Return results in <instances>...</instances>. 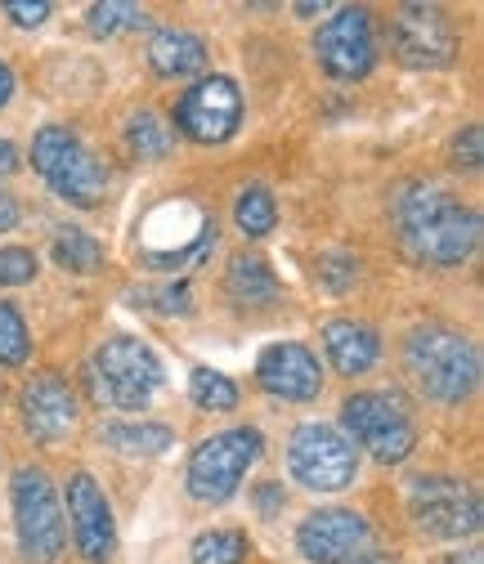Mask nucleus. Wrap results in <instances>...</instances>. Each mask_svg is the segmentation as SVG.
<instances>
[{
    "instance_id": "39448f33",
    "label": "nucleus",
    "mask_w": 484,
    "mask_h": 564,
    "mask_svg": "<svg viewBox=\"0 0 484 564\" xmlns=\"http://www.w3.org/2000/svg\"><path fill=\"white\" fill-rule=\"evenodd\" d=\"M341 426L355 448L373 453L381 466H399L418 448V426L399 394L386 390H359L341 403Z\"/></svg>"
},
{
    "instance_id": "423d86ee",
    "label": "nucleus",
    "mask_w": 484,
    "mask_h": 564,
    "mask_svg": "<svg viewBox=\"0 0 484 564\" xmlns=\"http://www.w3.org/2000/svg\"><path fill=\"white\" fill-rule=\"evenodd\" d=\"M265 453V440L256 426H234V431H221L212 440H202L189 457V470H184V484L197 502L206 507H221L229 502L238 484L247 479V470L260 462Z\"/></svg>"
},
{
    "instance_id": "473e14b6",
    "label": "nucleus",
    "mask_w": 484,
    "mask_h": 564,
    "mask_svg": "<svg viewBox=\"0 0 484 564\" xmlns=\"http://www.w3.org/2000/svg\"><path fill=\"white\" fill-rule=\"evenodd\" d=\"M10 171H19V149L10 144V139H0V180H6Z\"/></svg>"
},
{
    "instance_id": "dca6fc26",
    "label": "nucleus",
    "mask_w": 484,
    "mask_h": 564,
    "mask_svg": "<svg viewBox=\"0 0 484 564\" xmlns=\"http://www.w3.org/2000/svg\"><path fill=\"white\" fill-rule=\"evenodd\" d=\"M23 421L41 444H58L67 431L77 426V394L63 377H32L23 386Z\"/></svg>"
},
{
    "instance_id": "72a5a7b5",
    "label": "nucleus",
    "mask_w": 484,
    "mask_h": 564,
    "mask_svg": "<svg viewBox=\"0 0 484 564\" xmlns=\"http://www.w3.org/2000/svg\"><path fill=\"white\" fill-rule=\"evenodd\" d=\"M279 502H288V498H283V488H279V484H269V488H260V511H265V516H269L273 507H279Z\"/></svg>"
},
{
    "instance_id": "7ed1b4c3",
    "label": "nucleus",
    "mask_w": 484,
    "mask_h": 564,
    "mask_svg": "<svg viewBox=\"0 0 484 564\" xmlns=\"http://www.w3.org/2000/svg\"><path fill=\"white\" fill-rule=\"evenodd\" d=\"M86 377H90V394L104 408L135 412V408H149L153 390H162L166 368L140 336H112L95 349Z\"/></svg>"
},
{
    "instance_id": "9b49d317",
    "label": "nucleus",
    "mask_w": 484,
    "mask_h": 564,
    "mask_svg": "<svg viewBox=\"0 0 484 564\" xmlns=\"http://www.w3.org/2000/svg\"><path fill=\"white\" fill-rule=\"evenodd\" d=\"M175 121L193 144H225L243 126V90L229 77H202L175 104Z\"/></svg>"
},
{
    "instance_id": "0eeeda50",
    "label": "nucleus",
    "mask_w": 484,
    "mask_h": 564,
    "mask_svg": "<svg viewBox=\"0 0 484 564\" xmlns=\"http://www.w3.org/2000/svg\"><path fill=\"white\" fill-rule=\"evenodd\" d=\"M19 551L28 564H54L63 555V507L41 466H19L10 479Z\"/></svg>"
},
{
    "instance_id": "a211bd4d",
    "label": "nucleus",
    "mask_w": 484,
    "mask_h": 564,
    "mask_svg": "<svg viewBox=\"0 0 484 564\" xmlns=\"http://www.w3.org/2000/svg\"><path fill=\"white\" fill-rule=\"evenodd\" d=\"M149 63H153L158 77H171V82L197 77L206 67V41L197 32H184V28H162L149 41Z\"/></svg>"
},
{
    "instance_id": "b1692460",
    "label": "nucleus",
    "mask_w": 484,
    "mask_h": 564,
    "mask_svg": "<svg viewBox=\"0 0 484 564\" xmlns=\"http://www.w3.org/2000/svg\"><path fill=\"white\" fill-rule=\"evenodd\" d=\"M234 225L243 229V238H265L273 225H279V206H273V193L251 184L238 193L234 202Z\"/></svg>"
},
{
    "instance_id": "1a4fd4ad",
    "label": "nucleus",
    "mask_w": 484,
    "mask_h": 564,
    "mask_svg": "<svg viewBox=\"0 0 484 564\" xmlns=\"http://www.w3.org/2000/svg\"><path fill=\"white\" fill-rule=\"evenodd\" d=\"M408 516L422 533L440 542H462L480 529V498L458 475H412L408 479Z\"/></svg>"
},
{
    "instance_id": "f257e3e1",
    "label": "nucleus",
    "mask_w": 484,
    "mask_h": 564,
    "mask_svg": "<svg viewBox=\"0 0 484 564\" xmlns=\"http://www.w3.org/2000/svg\"><path fill=\"white\" fill-rule=\"evenodd\" d=\"M390 220L408 260L453 269L480 247V216L440 184H404L390 202Z\"/></svg>"
},
{
    "instance_id": "9d476101",
    "label": "nucleus",
    "mask_w": 484,
    "mask_h": 564,
    "mask_svg": "<svg viewBox=\"0 0 484 564\" xmlns=\"http://www.w3.org/2000/svg\"><path fill=\"white\" fill-rule=\"evenodd\" d=\"M314 58L332 82H364L377 63V32L373 14L364 6L336 10L319 32H314Z\"/></svg>"
},
{
    "instance_id": "f03ea898",
    "label": "nucleus",
    "mask_w": 484,
    "mask_h": 564,
    "mask_svg": "<svg viewBox=\"0 0 484 564\" xmlns=\"http://www.w3.org/2000/svg\"><path fill=\"white\" fill-rule=\"evenodd\" d=\"M404 368L435 403H462L480 386V349L466 332L418 327L404 345Z\"/></svg>"
},
{
    "instance_id": "c756f323",
    "label": "nucleus",
    "mask_w": 484,
    "mask_h": 564,
    "mask_svg": "<svg viewBox=\"0 0 484 564\" xmlns=\"http://www.w3.org/2000/svg\"><path fill=\"white\" fill-rule=\"evenodd\" d=\"M6 14L19 28H41L50 19V6H45V0H32V6H28V0H6Z\"/></svg>"
},
{
    "instance_id": "2f4dec72",
    "label": "nucleus",
    "mask_w": 484,
    "mask_h": 564,
    "mask_svg": "<svg viewBox=\"0 0 484 564\" xmlns=\"http://www.w3.org/2000/svg\"><path fill=\"white\" fill-rule=\"evenodd\" d=\"M341 564H395V555L390 551H377V546H364V551H355L351 560H341Z\"/></svg>"
},
{
    "instance_id": "f3484780",
    "label": "nucleus",
    "mask_w": 484,
    "mask_h": 564,
    "mask_svg": "<svg viewBox=\"0 0 484 564\" xmlns=\"http://www.w3.org/2000/svg\"><path fill=\"white\" fill-rule=\"evenodd\" d=\"M323 349L341 377H364L377 355H381V340L368 323H355V318H327L323 323Z\"/></svg>"
},
{
    "instance_id": "6e6552de",
    "label": "nucleus",
    "mask_w": 484,
    "mask_h": 564,
    "mask_svg": "<svg viewBox=\"0 0 484 564\" xmlns=\"http://www.w3.org/2000/svg\"><path fill=\"white\" fill-rule=\"evenodd\" d=\"M288 470L310 492H341L359 475V448L345 440L336 426L323 421H301L288 440Z\"/></svg>"
},
{
    "instance_id": "6ab92c4d",
    "label": "nucleus",
    "mask_w": 484,
    "mask_h": 564,
    "mask_svg": "<svg viewBox=\"0 0 484 564\" xmlns=\"http://www.w3.org/2000/svg\"><path fill=\"white\" fill-rule=\"evenodd\" d=\"M225 292L234 305L243 310H269L273 301L283 296L279 278H273V269L260 260V256H234L229 269H225Z\"/></svg>"
},
{
    "instance_id": "f8f14e48",
    "label": "nucleus",
    "mask_w": 484,
    "mask_h": 564,
    "mask_svg": "<svg viewBox=\"0 0 484 564\" xmlns=\"http://www.w3.org/2000/svg\"><path fill=\"white\" fill-rule=\"evenodd\" d=\"M390 41H395V54L412 67H449L458 54L453 28L435 6H404L390 19Z\"/></svg>"
},
{
    "instance_id": "f704fd0d",
    "label": "nucleus",
    "mask_w": 484,
    "mask_h": 564,
    "mask_svg": "<svg viewBox=\"0 0 484 564\" xmlns=\"http://www.w3.org/2000/svg\"><path fill=\"white\" fill-rule=\"evenodd\" d=\"M10 95H14V73H10V63H0V108L10 104Z\"/></svg>"
},
{
    "instance_id": "20e7f679",
    "label": "nucleus",
    "mask_w": 484,
    "mask_h": 564,
    "mask_svg": "<svg viewBox=\"0 0 484 564\" xmlns=\"http://www.w3.org/2000/svg\"><path fill=\"white\" fill-rule=\"evenodd\" d=\"M32 166L54 188V197H63V202H73V206H99L104 202L108 171L82 144L77 130H67V126H41L36 139H32Z\"/></svg>"
},
{
    "instance_id": "4be33fe9",
    "label": "nucleus",
    "mask_w": 484,
    "mask_h": 564,
    "mask_svg": "<svg viewBox=\"0 0 484 564\" xmlns=\"http://www.w3.org/2000/svg\"><path fill=\"white\" fill-rule=\"evenodd\" d=\"M54 264L67 269V273H99L104 269V247L77 229V225H67L54 234Z\"/></svg>"
},
{
    "instance_id": "7c9ffc66",
    "label": "nucleus",
    "mask_w": 484,
    "mask_h": 564,
    "mask_svg": "<svg viewBox=\"0 0 484 564\" xmlns=\"http://www.w3.org/2000/svg\"><path fill=\"white\" fill-rule=\"evenodd\" d=\"M14 225H19V202H14V193L0 188V234H10Z\"/></svg>"
},
{
    "instance_id": "ddd939ff",
    "label": "nucleus",
    "mask_w": 484,
    "mask_h": 564,
    "mask_svg": "<svg viewBox=\"0 0 484 564\" xmlns=\"http://www.w3.org/2000/svg\"><path fill=\"white\" fill-rule=\"evenodd\" d=\"M297 546L314 564H341L355 551L373 546V524L351 507H327V511H314V516L301 520Z\"/></svg>"
},
{
    "instance_id": "4468645a",
    "label": "nucleus",
    "mask_w": 484,
    "mask_h": 564,
    "mask_svg": "<svg viewBox=\"0 0 484 564\" xmlns=\"http://www.w3.org/2000/svg\"><path fill=\"white\" fill-rule=\"evenodd\" d=\"M67 516H73V538L77 551L95 564H104L117 551V520H112V502L104 498V488L90 470H77L67 479Z\"/></svg>"
},
{
    "instance_id": "2eb2a0df",
    "label": "nucleus",
    "mask_w": 484,
    "mask_h": 564,
    "mask_svg": "<svg viewBox=\"0 0 484 564\" xmlns=\"http://www.w3.org/2000/svg\"><path fill=\"white\" fill-rule=\"evenodd\" d=\"M256 381H260V390L273 394V399L310 403V399H319V390H323V368H319V359L310 355L301 340H279V345L260 349Z\"/></svg>"
},
{
    "instance_id": "a878e982",
    "label": "nucleus",
    "mask_w": 484,
    "mask_h": 564,
    "mask_svg": "<svg viewBox=\"0 0 484 564\" xmlns=\"http://www.w3.org/2000/svg\"><path fill=\"white\" fill-rule=\"evenodd\" d=\"M144 6H130V0H104V6H90L86 10V28L95 36H117V32H135L144 28Z\"/></svg>"
},
{
    "instance_id": "c85d7f7f",
    "label": "nucleus",
    "mask_w": 484,
    "mask_h": 564,
    "mask_svg": "<svg viewBox=\"0 0 484 564\" xmlns=\"http://www.w3.org/2000/svg\"><path fill=\"white\" fill-rule=\"evenodd\" d=\"M480 158H484V130L480 126H466L453 139V162L458 166H480Z\"/></svg>"
},
{
    "instance_id": "393cba45",
    "label": "nucleus",
    "mask_w": 484,
    "mask_h": 564,
    "mask_svg": "<svg viewBox=\"0 0 484 564\" xmlns=\"http://www.w3.org/2000/svg\"><path fill=\"white\" fill-rule=\"evenodd\" d=\"M189 399L202 412H229V408H238V386L216 368H193L189 372Z\"/></svg>"
},
{
    "instance_id": "bb28decb",
    "label": "nucleus",
    "mask_w": 484,
    "mask_h": 564,
    "mask_svg": "<svg viewBox=\"0 0 484 564\" xmlns=\"http://www.w3.org/2000/svg\"><path fill=\"white\" fill-rule=\"evenodd\" d=\"M28 355H32V336H28L23 314L10 301H0V364H6V368H23Z\"/></svg>"
},
{
    "instance_id": "5701e85b",
    "label": "nucleus",
    "mask_w": 484,
    "mask_h": 564,
    "mask_svg": "<svg viewBox=\"0 0 484 564\" xmlns=\"http://www.w3.org/2000/svg\"><path fill=\"white\" fill-rule=\"evenodd\" d=\"M251 551L243 529H212V533H197L189 546V564H243Z\"/></svg>"
},
{
    "instance_id": "cd10ccee",
    "label": "nucleus",
    "mask_w": 484,
    "mask_h": 564,
    "mask_svg": "<svg viewBox=\"0 0 484 564\" xmlns=\"http://www.w3.org/2000/svg\"><path fill=\"white\" fill-rule=\"evenodd\" d=\"M36 251L28 247H0V288H23L36 278Z\"/></svg>"
},
{
    "instance_id": "412c9836",
    "label": "nucleus",
    "mask_w": 484,
    "mask_h": 564,
    "mask_svg": "<svg viewBox=\"0 0 484 564\" xmlns=\"http://www.w3.org/2000/svg\"><path fill=\"white\" fill-rule=\"evenodd\" d=\"M126 144H130V153H135V158L158 162V158H166V153H171L175 130L162 121V112L140 108V112H130V121H126Z\"/></svg>"
},
{
    "instance_id": "c9c22d12",
    "label": "nucleus",
    "mask_w": 484,
    "mask_h": 564,
    "mask_svg": "<svg viewBox=\"0 0 484 564\" xmlns=\"http://www.w3.org/2000/svg\"><path fill=\"white\" fill-rule=\"evenodd\" d=\"M453 564H484V555L471 546V551H458V555H453Z\"/></svg>"
},
{
    "instance_id": "aec40b11",
    "label": "nucleus",
    "mask_w": 484,
    "mask_h": 564,
    "mask_svg": "<svg viewBox=\"0 0 484 564\" xmlns=\"http://www.w3.org/2000/svg\"><path fill=\"white\" fill-rule=\"evenodd\" d=\"M99 440L126 457H162L175 444V435L166 426H158V421H108Z\"/></svg>"
}]
</instances>
